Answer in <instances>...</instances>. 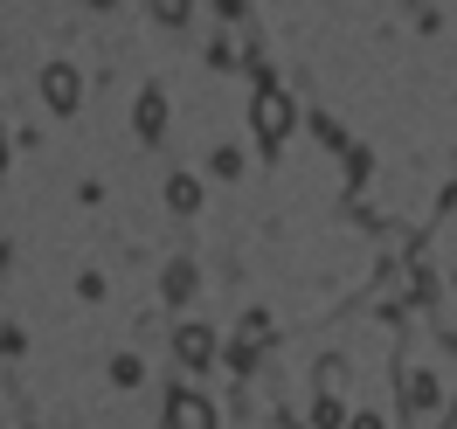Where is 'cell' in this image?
<instances>
[{"mask_svg": "<svg viewBox=\"0 0 457 429\" xmlns=\"http://www.w3.org/2000/svg\"><path fill=\"white\" fill-rule=\"evenodd\" d=\"M291 90L285 84H263L257 90V104H250V125H257V139L263 145H285V132H291Z\"/></svg>", "mask_w": 457, "mask_h": 429, "instance_id": "obj_1", "label": "cell"}, {"mask_svg": "<svg viewBox=\"0 0 457 429\" xmlns=\"http://www.w3.org/2000/svg\"><path fill=\"white\" fill-rule=\"evenodd\" d=\"M167 429H215V401L195 388H173L167 395Z\"/></svg>", "mask_w": 457, "mask_h": 429, "instance_id": "obj_2", "label": "cell"}, {"mask_svg": "<svg viewBox=\"0 0 457 429\" xmlns=\"http://www.w3.org/2000/svg\"><path fill=\"white\" fill-rule=\"evenodd\" d=\"M42 97H49V111H77V97H84L77 62H49V70H42Z\"/></svg>", "mask_w": 457, "mask_h": 429, "instance_id": "obj_3", "label": "cell"}, {"mask_svg": "<svg viewBox=\"0 0 457 429\" xmlns=\"http://www.w3.org/2000/svg\"><path fill=\"white\" fill-rule=\"evenodd\" d=\"M173 353H180L187 367H208V360H215V340H208V326H180V340H173Z\"/></svg>", "mask_w": 457, "mask_h": 429, "instance_id": "obj_4", "label": "cell"}, {"mask_svg": "<svg viewBox=\"0 0 457 429\" xmlns=\"http://www.w3.org/2000/svg\"><path fill=\"white\" fill-rule=\"evenodd\" d=\"M160 125H167V97H160V90H145V97H139V132L153 139Z\"/></svg>", "mask_w": 457, "mask_h": 429, "instance_id": "obj_5", "label": "cell"}, {"mask_svg": "<svg viewBox=\"0 0 457 429\" xmlns=\"http://www.w3.org/2000/svg\"><path fill=\"white\" fill-rule=\"evenodd\" d=\"M208 167L222 173V180H236V173H243V153H236V145H215V153H208Z\"/></svg>", "mask_w": 457, "mask_h": 429, "instance_id": "obj_6", "label": "cell"}, {"mask_svg": "<svg viewBox=\"0 0 457 429\" xmlns=\"http://www.w3.org/2000/svg\"><path fill=\"white\" fill-rule=\"evenodd\" d=\"M167 201H173V208H195V201H201V187H195V180H173V187H167Z\"/></svg>", "mask_w": 457, "mask_h": 429, "instance_id": "obj_7", "label": "cell"}]
</instances>
